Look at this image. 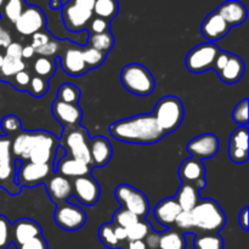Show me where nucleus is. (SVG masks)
<instances>
[{"label": "nucleus", "instance_id": "f257e3e1", "mask_svg": "<svg viewBox=\"0 0 249 249\" xmlns=\"http://www.w3.org/2000/svg\"><path fill=\"white\" fill-rule=\"evenodd\" d=\"M109 133L116 140L126 143L151 145L164 138L152 113L136 114L109 125Z\"/></svg>", "mask_w": 249, "mask_h": 249}, {"label": "nucleus", "instance_id": "f03ea898", "mask_svg": "<svg viewBox=\"0 0 249 249\" xmlns=\"http://www.w3.org/2000/svg\"><path fill=\"white\" fill-rule=\"evenodd\" d=\"M195 231L219 232L226 224L223 208L212 198H201L191 211Z\"/></svg>", "mask_w": 249, "mask_h": 249}, {"label": "nucleus", "instance_id": "7ed1b4c3", "mask_svg": "<svg viewBox=\"0 0 249 249\" xmlns=\"http://www.w3.org/2000/svg\"><path fill=\"white\" fill-rule=\"evenodd\" d=\"M152 114L157 125L167 135L181 125L185 116L184 104L179 97L168 95L158 100Z\"/></svg>", "mask_w": 249, "mask_h": 249}, {"label": "nucleus", "instance_id": "20e7f679", "mask_svg": "<svg viewBox=\"0 0 249 249\" xmlns=\"http://www.w3.org/2000/svg\"><path fill=\"white\" fill-rule=\"evenodd\" d=\"M121 83L136 96H148L156 88L152 73L141 63H129L121 71Z\"/></svg>", "mask_w": 249, "mask_h": 249}, {"label": "nucleus", "instance_id": "39448f33", "mask_svg": "<svg viewBox=\"0 0 249 249\" xmlns=\"http://www.w3.org/2000/svg\"><path fill=\"white\" fill-rule=\"evenodd\" d=\"M58 142H60V147H62L68 156L88 164H91L89 133L85 128L77 126L72 129H63L62 136Z\"/></svg>", "mask_w": 249, "mask_h": 249}, {"label": "nucleus", "instance_id": "423d86ee", "mask_svg": "<svg viewBox=\"0 0 249 249\" xmlns=\"http://www.w3.org/2000/svg\"><path fill=\"white\" fill-rule=\"evenodd\" d=\"M114 196L121 207L138 215L140 219H145L150 213V202L147 197L140 190L128 184H121L114 190Z\"/></svg>", "mask_w": 249, "mask_h": 249}, {"label": "nucleus", "instance_id": "0eeeda50", "mask_svg": "<svg viewBox=\"0 0 249 249\" xmlns=\"http://www.w3.org/2000/svg\"><path fill=\"white\" fill-rule=\"evenodd\" d=\"M220 49L214 43H202L192 48L185 58L186 68L192 73H203L212 70L216 53Z\"/></svg>", "mask_w": 249, "mask_h": 249}, {"label": "nucleus", "instance_id": "6e6552de", "mask_svg": "<svg viewBox=\"0 0 249 249\" xmlns=\"http://www.w3.org/2000/svg\"><path fill=\"white\" fill-rule=\"evenodd\" d=\"M53 173V164H36L26 160L17 169L16 179L21 187H36L45 184Z\"/></svg>", "mask_w": 249, "mask_h": 249}, {"label": "nucleus", "instance_id": "1a4fd4ad", "mask_svg": "<svg viewBox=\"0 0 249 249\" xmlns=\"http://www.w3.org/2000/svg\"><path fill=\"white\" fill-rule=\"evenodd\" d=\"M53 220L56 225L66 231H75L82 229L87 223V213L84 209L73 203L61 204L56 206L53 213Z\"/></svg>", "mask_w": 249, "mask_h": 249}, {"label": "nucleus", "instance_id": "9d476101", "mask_svg": "<svg viewBox=\"0 0 249 249\" xmlns=\"http://www.w3.org/2000/svg\"><path fill=\"white\" fill-rule=\"evenodd\" d=\"M60 146L58 139L53 134L45 130H39L36 146L29 153L28 160L36 164H53L56 150Z\"/></svg>", "mask_w": 249, "mask_h": 249}, {"label": "nucleus", "instance_id": "9b49d317", "mask_svg": "<svg viewBox=\"0 0 249 249\" xmlns=\"http://www.w3.org/2000/svg\"><path fill=\"white\" fill-rule=\"evenodd\" d=\"M101 195L99 182L90 174L75 178L72 180V196L79 203L91 207L97 203Z\"/></svg>", "mask_w": 249, "mask_h": 249}, {"label": "nucleus", "instance_id": "f8f14e48", "mask_svg": "<svg viewBox=\"0 0 249 249\" xmlns=\"http://www.w3.org/2000/svg\"><path fill=\"white\" fill-rule=\"evenodd\" d=\"M16 31L22 36H33L46 27V17L43 10L38 6H26L21 16L15 22Z\"/></svg>", "mask_w": 249, "mask_h": 249}, {"label": "nucleus", "instance_id": "ddd939ff", "mask_svg": "<svg viewBox=\"0 0 249 249\" xmlns=\"http://www.w3.org/2000/svg\"><path fill=\"white\" fill-rule=\"evenodd\" d=\"M178 175H179L182 184L191 185L198 191L204 189L207 185L206 167H204L203 162L201 160H197L195 157L186 158L180 164Z\"/></svg>", "mask_w": 249, "mask_h": 249}, {"label": "nucleus", "instance_id": "4468645a", "mask_svg": "<svg viewBox=\"0 0 249 249\" xmlns=\"http://www.w3.org/2000/svg\"><path fill=\"white\" fill-rule=\"evenodd\" d=\"M92 17H94L92 11L77 6L71 0L62 5L63 23H65L66 28L73 33L87 29Z\"/></svg>", "mask_w": 249, "mask_h": 249}, {"label": "nucleus", "instance_id": "2eb2a0df", "mask_svg": "<svg viewBox=\"0 0 249 249\" xmlns=\"http://www.w3.org/2000/svg\"><path fill=\"white\" fill-rule=\"evenodd\" d=\"M187 152L197 160L213 158L219 151V139L212 133H204L191 139L186 146Z\"/></svg>", "mask_w": 249, "mask_h": 249}, {"label": "nucleus", "instance_id": "dca6fc26", "mask_svg": "<svg viewBox=\"0 0 249 249\" xmlns=\"http://www.w3.org/2000/svg\"><path fill=\"white\" fill-rule=\"evenodd\" d=\"M53 116L63 129H72L80 126L83 111L78 104H66L56 99L51 106Z\"/></svg>", "mask_w": 249, "mask_h": 249}, {"label": "nucleus", "instance_id": "f3484780", "mask_svg": "<svg viewBox=\"0 0 249 249\" xmlns=\"http://www.w3.org/2000/svg\"><path fill=\"white\" fill-rule=\"evenodd\" d=\"M44 185L51 202L56 206L66 203L72 197V180L57 173H53Z\"/></svg>", "mask_w": 249, "mask_h": 249}, {"label": "nucleus", "instance_id": "a211bd4d", "mask_svg": "<svg viewBox=\"0 0 249 249\" xmlns=\"http://www.w3.org/2000/svg\"><path fill=\"white\" fill-rule=\"evenodd\" d=\"M40 235H43L41 226L33 219L21 218L11 225V241L16 247Z\"/></svg>", "mask_w": 249, "mask_h": 249}, {"label": "nucleus", "instance_id": "6ab92c4d", "mask_svg": "<svg viewBox=\"0 0 249 249\" xmlns=\"http://www.w3.org/2000/svg\"><path fill=\"white\" fill-rule=\"evenodd\" d=\"M39 130H22L14 136L11 142V153L15 160H28L29 153L36 146Z\"/></svg>", "mask_w": 249, "mask_h": 249}, {"label": "nucleus", "instance_id": "aec40b11", "mask_svg": "<svg viewBox=\"0 0 249 249\" xmlns=\"http://www.w3.org/2000/svg\"><path fill=\"white\" fill-rule=\"evenodd\" d=\"M60 62L63 72L72 77H80L88 72V68L83 61L82 49L77 46H71L60 53Z\"/></svg>", "mask_w": 249, "mask_h": 249}, {"label": "nucleus", "instance_id": "412c9836", "mask_svg": "<svg viewBox=\"0 0 249 249\" xmlns=\"http://www.w3.org/2000/svg\"><path fill=\"white\" fill-rule=\"evenodd\" d=\"M231 27L224 21L223 17L218 12L213 11L203 19L201 26V32L204 38L211 43L223 39L230 32Z\"/></svg>", "mask_w": 249, "mask_h": 249}, {"label": "nucleus", "instance_id": "4be33fe9", "mask_svg": "<svg viewBox=\"0 0 249 249\" xmlns=\"http://www.w3.org/2000/svg\"><path fill=\"white\" fill-rule=\"evenodd\" d=\"M113 155V148L108 139L105 136H95L90 140V160L92 168L106 167Z\"/></svg>", "mask_w": 249, "mask_h": 249}, {"label": "nucleus", "instance_id": "5701e85b", "mask_svg": "<svg viewBox=\"0 0 249 249\" xmlns=\"http://www.w3.org/2000/svg\"><path fill=\"white\" fill-rule=\"evenodd\" d=\"M224 21L232 28L235 26H240L247 18V9L245 5L238 0H226L218 6L215 10Z\"/></svg>", "mask_w": 249, "mask_h": 249}, {"label": "nucleus", "instance_id": "b1692460", "mask_svg": "<svg viewBox=\"0 0 249 249\" xmlns=\"http://www.w3.org/2000/svg\"><path fill=\"white\" fill-rule=\"evenodd\" d=\"M91 169V164H88V163L82 162V160H75V158L71 157L68 155L61 158L55 167V172L57 174L68 178L71 180L90 174Z\"/></svg>", "mask_w": 249, "mask_h": 249}, {"label": "nucleus", "instance_id": "393cba45", "mask_svg": "<svg viewBox=\"0 0 249 249\" xmlns=\"http://www.w3.org/2000/svg\"><path fill=\"white\" fill-rule=\"evenodd\" d=\"M180 212H181V208L174 197H168L157 203L153 211V215L160 225L169 229L173 228L175 219L179 215Z\"/></svg>", "mask_w": 249, "mask_h": 249}, {"label": "nucleus", "instance_id": "a878e982", "mask_svg": "<svg viewBox=\"0 0 249 249\" xmlns=\"http://www.w3.org/2000/svg\"><path fill=\"white\" fill-rule=\"evenodd\" d=\"M16 174V160L14 158L10 160H5V162H0V187L11 196H17L22 191V187L17 182Z\"/></svg>", "mask_w": 249, "mask_h": 249}, {"label": "nucleus", "instance_id": "bb28decb", "mask_svg": "<svg viewBox=\"0 0 249 249\" xmlns=\"http://www.w3.org/2000/svg\"><path fill=\"white\" fill-rule=\"evenodd\" d=\"M245 74V62L242 58L237 55L230 53L228 63L220 73H218L220 80L226 84H235Z\"/></svg>", "mask_w": 249, "mask_h": 249}, {"label": "nucleus", "instance_id": "cd10ccee", "mask_svg": "<svg viewBox=\"0 0 249 249\" xmlns=\"http://www.w3.org/2000/svg\"><path fill=\"white\" fill-rule=\"evenodd\" d=\"M174 198L180 206L181 211L191 212L196 207V204L198 203L201 197H199L198 190L195 189L194 186L189 184H181L178 189Z\"/></svg>", "mask_w": 249, "mask_h": 249}, {"label": "nucleus", "instance_id": "c85d7f7f", "mask_svg": "<svg viewBox=\"0 0 249 249\" xmlns=\"http://www.w3.org/2000/svg\"><path fill=\"white\" fill-rule=\"evenodd\" d=\"M158 249H186L185 233L173 228L164 230L163 232H160Z\"/></svg>", "mask_w": 249, "mask_h": 249}, {"label": "nucleus", "instance_id": "c756f323", "mask_svg": "<svg viewBox=\"0 0 249 249\" xmlns=\"http://www.w3.org/2000/svg\"><path fill=\"white\" fill-rule=\"evenodd\" d=\"M195 249H224V238L219 232H195Z\"/></svg>", "mask_w": 249, "mask_h": 249}, {"label": "nucleus", "instance_id": "7c9ffc66", "mask_svg": "<svg viewBox=\"0 0 249 249\" xmlns=\"http://www.w3.org/2000/svg\"><path fill=\"white\" fill-rule=\"evenodd\" d=\"M118 10V0H95L92 14L95 15V17L111 21L117 16Z\"/></svg>", "mask_w": 249, "mask_h": 249}, {"label": "nucleus", "instance_id": "2f4dec72", "mask_svg": "<svg viewBox=\"0 0 249 249\" xmlns=\"http://www.w3.org/2000/svg\"><path fill=\"white\" fill-rule=\"evenodd\" d=\"M26 70V62L22 58H12L9 56H5L4 62L0 68V79L6 82L12 79L15 75L21 71Z\"/></svg>", "mask_w": 249, "mask_h": 249}, {"label": "nucleus", "instance_id": "473e14b6", "mask_svg": "<svg viewBox=\"0 0 249 249\" xmlns=\"http://www.w3.org/2000/svg\"><path fill=\"white\" fill-rule=\"evenodd\" d=\"M33 70L36 75L49 80L56 72V58L39 56L34 61Z\"/></svg>", "mask_w": 249, "mask_h": 249}, {"label": "nucleus", "instance_id": "72a5a7b5", "mask_svg": "<svg viewBox=\"0 0 249 249\" xmlns=\"http://www.w3.org/2000/svg\"><path fill=\"white\" fill-rule=\"evenodd\" d=\"M89 46L94 48L101 53H108L114 46V38L111 32H105L100 34H90Z\"/></svg>", "mask_w": 249, "mask_h": 249}, {"label": "nucleus", "instance_id": "f704fd0d", "mask_svg": "<svg viewBox=\"0 0 249 249\" xmlns=\"http://www.w3.org/2000/svg\"><path fill=\"white\" fill-rule=\"evenodd\" d=\"M114 225L112 223H106L100 226L99 229V238L102 245L108 249H122L123 245L117 240L113 231Z\"/></svg>", "mask_w": 249, "mask_h": 249}, {"label": "nucleus", "instance_id": "c9c22d12", "mask_svg": "<svg viewBox=\"0 0 249 249\" xmlns=\"http://www.w3.org/2000/svg\"><path fill=\"white\" fill-rule=\"evenodd\" d=\"M80 99V89L72 83H63L57 90V100L66 104H78Z\"/></svg>", "mask_w": 249, "mask_h": 249}, {"label": "nucleus", "instance_id": "e433bc0d", "mask_svg": "<svg viewBox=\"0 0 249 249\" xmlns=\"http://www.w3.org/2000/svg\"><path fill=\"white\" fill-rule=\"evenodd\" d=\"M82 55L83 61H84L85 66H87L88 71H89L100 67L105 62V60H106L107 53H101V51L96 50V49L88 46L84 50H82Z\"/></svg>", "mask_w": 249, "mask_h": 249}, {"label": "nucleus", "instance_id": "4c0bfd02", "mask_svg": "<svg viewBox=\"0 0 249 249\" xmlns=\"http://www.w3.org/2000/svg\"><path fill=\"white\" fill-rule=\"evenodd\" d=\"M152 230V226L146 219H140L138 223L126 229L128 241H143Z\"/></svg>", "mask_w": 249, "mask_h": 249}, {"label": "nucleus", "instance_id": "58836bf2", "mask_svg": "<svg viewBox=\"0 0 249 249\" xmlns=\"http://www.w3.org/2000/svg\"><path fill=\"white\" fill-rule=\"evenodd\" d=\"M26 0H6L2 6L4 16L9 19L11 23L15 24V22L18 19L23 10L26 9Z\"/></svg>", "mask_w": 249, "mask_h": 249}, {"label": "nucleus", "instance_id": "ea45409f", "mask_svg": "<svg viewBox=\"0 0 249 249\" xmlns=\"http://www.w3.org/2000/svg\"><path fill=\"white\" fill-rule=\"evenodd\" d=\"M248 126H237L230 135L229 148L248 151Z\"/></svg>", "mask_w": 249, "mask_h": 249}, {"label": "nucleus", "instance_id": "a19ab883", "mask_svg": "<svg viewBox=\"0 0 249 249\" xmlns=\"http://www.w3.org/2000/svg\"><path fill=\"white\" fill-rule=\"evenodd\" d=\"M139 220H140V218L138 215H135V214L129 212L128 209L123 208V207L116 211V213L113 214V218H112V223L114 225L121 226V228L124 229H129L134 224L138 223Z\"/></svg>", "mask_w": 249, "mask_h": 249}, {"label": "nucleus", "instance_id": "79ce46f5", "mask_svg": "<svg viewBox=\"0 0 249 249\" xmlns=\"http://www.w3.org/2000/svg\"><path fill=\"white\" fill-rule=\"evenodd\" d=\"M0 126H1L2 131L5 135L9 138H14L18 133L22 131V123L19 118L15 114H7V116L2 117L1 122H0Z\"/></svg>", "mask_w": 249, "mask_h": 249}, {"label": "nucleus", "instance_id": "37998d69", "mask_svg": "<svg viewBox=\"0 0 249 249\" xmlns=\"http://www.w3.org/2000/svg\"><path fill=\"white\" fill-rule=\"evenodd\" d=\"M49 90V80L44 79V78L38 77V75H34L31 78V82H29L28 89L27 91L34 97H43L44 95L48 92Z\"/></svg>", "mask_w": 249, "mask_h": 249}, {"label": "nucleus", "instance_id": "c03bdc74", "mask_svg": "<svg viewBox=\"0 0 249 249\" xmlns=\"http://www.w3.org/2000/svg\"><path fill=\"white\" fill-rule=\"evenodd\" d=\"M177 228L178 231L182 233H189L194 232L195 226H194V220H192L191 212H184L181 211L179 213V215L177 216L174 221V225Z\"/></svg>", "mask_w": 249, "mask_h": 249}, {"label": "nucleus", "instance_id": "a18cd8bd", "mask_svg": "<svg viewBox=\"0 0 249 249\" xmlns=\"http://www.w3.org/2000/svg\"><path fill=\"white\" fill-rule=\"evenodd\" d=\"M248 99H243L242 101L238 102L236 107L233 108L232 112V119L236 124L240 126H247L248 125Z\"/></svg>", "mask_w": 249, "mask_h": 249}, {"label": "nucleus", "instance_id": "49530a36", "mask_svg": "<svg viewBox=\"0 0 249 249\" xmlns=\"http://www.w3.org/2000/svg\"><path fill=\"white\" fill-rule=\"evenodd\" d=\"M11 225L6 216L0 215V249H7L12 243Z\"/></svg>", "mask_w": 249, "mask_h": 249}, {"label": "nucleus", "instance_id": "de8ad7c7", "mask_svg": "<svg viewBox=\"0 0 249 249\" xmlns=\"http://www.w3.org/2000/svg\"><path fill=\"white\" fill-rule=\"evenodd\" d=\"M60 43L56 40L49 41L48 44H45L41 48L36 49V53H38L39 56H44V57H50V58H56V56L58 55V51H60Z\"/></svg>", "mask_w": 249, "mask_h": 249}, {"label": "nucleus", "instance_id": "09e8293b", "mask_svg": "<svg viewBox=\"0 0 249 249\" xmlns=\"http://www.w3.org/2000/svg\"><path fill=\"white\" fill-rule=\"evenodd\" d=\"M88 28H89L90 34H100L105 33V32H109V21L100 18V17H92Z\"/></svg>", "mask_w": 249, "mask_h": 249}, {"label": "nucleus", "instance_id": "8fccbe9b", "mask_svg": "<svg viewBox=\"0 0 249 249\" xmlns=\"http://www.w3.org/2000/svg\"><path fill=\"white\" fill-rule=\"evenodd\" d=\"M31 78H32L31 73H29L27 70H23L21 71V72L17 73V74L12 78V79H14L12 80V85H14V88H16L17 90H22V91H24V90L28 89Z\"/></svg>", "mask_w": 249, "mask_h": 249}, {"label": "nucleus", "instance_id": "3c124183", "mask_svg": "<svg viewBox=\"0 0 249 249\" xmlns=\"http://www.w3.org/2000/svg\"><path fill=\"white\" fill-rule=\"evenodd\" d=\"M11 142L12 139L9 136H0V162L12 160Z\"/></svg>", "mask_w": 249, "mask_h": 249}, {"label": "nucleus", "instance_id": "603ef678", "mask_svg": "<svg viewBox=\"0 0 249 249\" xmlns=\"http://www.w3.org/2000/svg\"><path fill=\"white\" fill-rule=\"evenodd\" d=\"M17 249H49V245L46 238L43 235L36 236V237L32 238V240L27 241L23 245L16 247Z\"/></svg>", "mask_w": 249, "mask_h": 249}, {"label": "nucleus", "instance_id": "864d4df0", "mask_svg": "<svg viewBox=\"0 0 249 249\" xmlns=\"http://www.w3.org/2000/svg\"><path fill=\"white\" fill-rule=\"evenodd\" d=\"M51 40H53V38H51L50 34L43 29V31L36 32V34H33V36H32L31 46L34 49V50H36V49L41 48V46H44L45 44H48L49 41H51Z\"/></svg>", "mask_w": 249, "mask_h": 249}, {"label": "nucleus", "instance_id": "5fc2aeb1", "mask_svg": "<svg viewBox=\"0 0 249 249\" xmlns=\"http://www.w3.org/2000/svg\"><path fill=\"white\" fill-rule=\"evenodd\" d=\"M229 57H230V53H228V51H224V50H219V53H216L215 60H214L212 70L215 71L216 73H220L221 71L224 70V67L226 66V63H228Z\"/></svg>", "mask_w": 249, "mask_h": 249}, {"label": "nucleus", "instance_id": "6e6d98bb", "mask_svg": "<svg viewBox=\"0 0 249 249\" xmlns=\"http://www.w3.org/2000/svg\"><path fill=\"white\" fill-rule=\"evenodd\" d=\"M22 49L23 46L19 43L12 41L6 49H5V56H9L12 58H22Z\"/></svg>", "mask_w": 249, "mask_h": 249}, {"label": "nucleus", "instance_id": "4d7b16f0", "mask_svg": "<svg viewBox=\"0 0 249 249\" xmlns=\"http://www.w3.org/2000/svg\"><path fill=\"white\" fill-rule=\"evenodd\" d=\"M160 231L152 230L147 236L145 237L143 242L147 246L148 249H158V243H160Z\"/></svg>", "mask_w": 249, "mask_h": 249}, {"label": "nucleus", "instance_id": "13d9d810", "mask_svg": "<svg viewBox=\"0 0 249 249\" xmlns=\"http://www.w3.org/2000/svg\"><path fill=\"white\" fill-rule=\"evenodd\" d=\"M248 212H249L248 207H245V208L240 212V215H238V224H240V226L245 231H248V229H249Z\"/></svg>", "mask_w": 249, "mask_h": 249}, {"label": "nucleus", "instance_id": "bf43d9fd", "mask_svg": "<svg viewBox=\"0 0 249 249\" xmlns=\"http://www.w3.org/2000/svg\"><path fill=\"white\" fill-rule=\"evenodd\" d=\"M112 224H113V223H112ZM113 225H114V224H113ZM113 231H114V235H116L117 240H118L119 242L122 243V245H124V243H125L126 241H128V235H126V229L121 228V226L114 225Z\"/></svg>", "mask_w": 249, "mask_h": 249}, {"label": "nucleus", "instance_id": "052dcab7", "mask_svg": "<svg viewBox=\"0 0 249 249\" xmlns=\"http://www.w3.org/2000/svg\"><path fill=\"white\" fill-rule=\"evenodd\" d=\"M122 249H148L143 241H126Z\"/></svg>", "mask_w": 249, "mask_h": 249}, {"label": "nucleus", "instance_id": "680f3d73", "mask_svg": "<svg viewBox=\"0 0 249 249\" xmlns=\"http://www.w3.org/2000/svg\"><path fill=\"white\" fill-rule=\"evenodd\" d=\"M71 1L74 5H77V6L85 10H89V11H92V9H94L95 0H71Z\"/></svg>", "mask_w": 249, "mask_h": 249}, {"label": "nucleus", "instance_id": "e2e57ef3", "mask_svg": "<svg viewBox=\"0 0 249 249\" xmlns=\"http://www.w3.org/2000/svg\"><path fill=\"white\" fill-rule=\"evenodd\" d=\"M34 55H36V51H34V49L31 45L23 46V49H22V60H29Z\"/></svg>", "mask_w": 249, "mask_h": 249}, {"label": "nucleus", "instance_id": "0e129e2a", "mask_svg": "<svg viewBox=\"0 0 249 249\" xmlns=\"http://www.w3.org/2000/svg\"><path fill=\"white\" fill-rule=\"evenodd\" d=\"M49 6H50L51 10L62 9V1L61 0H50L49 1Z\"/></svg>", "mask_w": 249, "mask_h": 249}, {"label": "nucleus", "instance_id": "69168bd1", "mask_svg": "<svg viewBox=\"0 0 249 249\" xmlns=\"http://www.w3.org/2000/svg\"><path fill=\"white\" fill-rule=\"evenodd\" d=\"M4 57H5V53H0V68H1L2 62H4Z\"/></svg>", "mask_w": 249, "mask_h": 249}, {"label": "nucleus", "instance_id": "338daca9", "mask_svg": "<svg viewBox=\"0 0 249 249\" xmlns=\"http://www.w3.org/2000/svg\"><path fill=\"white\" fill-rule=\"evenodd\" d=\"M4 27H2V24H1V22H0V38H1V36H2V33H4Z\"/></svg>", "mask_w": 249, "mask_h": 249}, {"label": "nucleus", "instance_id": "774afa93", "mask_svg": "<svg viewBox=\"0 0 249 249\" xmlns=\"http://www.w3.org/2000/svg\"><path fill=\"white\" fill-rule=\"evenodd\" d=\"M5 1H6V0H0V9H2V6H4Z\"/></svg>", "mask_w": 249, "mask_h": 249}]
</instances>
